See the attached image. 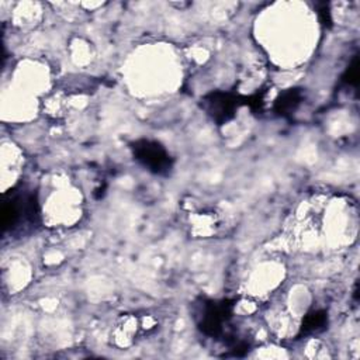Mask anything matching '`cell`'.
<instances>
[{"label":"cell","mask_w":360,"mask_h":360,"mask_svg":"<svg viewBox=\"0 0 360 360\" xmlns=\"http://www.w3.org/2000/svg\"><path fill=\"white\" fill-rule=\"evenodd\" d=\"M39 222V207L37 194L27 190H8L1 205L3 233H13L21 226L32 228Z\"/></svg>","instance_id":"1"},{"label":"cell","mask_w":360,"mask_h":360,"mask_svg":"<svg viewBox=\"0 0 360 360\" xmlns=\"http://www.w3.org/2000/svg\"><path fill=\"white\" fill-rule=\"evenodd\" d=\"M131 150L134 159L155 174H167L172 170V156L166 148L156 141L138 139L131 143Z\"/></svg>","instance_id":"2"},{"label":"cell","mask_w":360,"mask_h":360,"mask_svg":"<svg viewBox=\"0 0 360 360\" xmlns=\"http://www.w3.org/2000/svg\"><path fill=\"white\" fill-rule=\"evenodd\" d=\"M233 301H205L202 305L201 319L198 321L200 330L207 336H218L222 333L224 323L231 318Z\"/></svg>","instance_id":"3"},{"label":"cell","mask_w":360,"mask_h":360,"mask_svg":"<svg viewBox=\"0 0 360 360\" xmlns=\"http://www.w3.org/2000/svg\"><path fill=\"white\" fill-rule=\"evenodd\" d=\"M245 98H240L238 94L214 91L202 98V107L208 115L218 124H225L229 121Z\"/></svg>","instance_id":"4"},{"label":"cell","mask_w":360,"mask_h":360,"mask_svg":"<svg viewBox=\"0 0 360 360\" xmlns=\"http://www.w3.org/2000/svg\"><path fill=\"white\" fill-rule=\"evenodd\" d=\"M302 100V93L298 89H288L283 91L274 101V111L278 115H288L297 110Z\"/></svg>","instance_id":"5"},{"label":"cell","mask_w":360,"mask_h":360,"mask_svg":"<svg viewBox=\"0 0 360 360\" xmlns=\"http://www.w3.org/2000/svg\"><path fill=\"white\" fill-rule=\"evenodd\" d=\"M328 323V314L323 309H316L312 312H308L301 323V329L300 333L302 335H309V333H315L319 330H323L325 326Z\"/></svg>","instance_id":"6"},{"label":"cell","mask_w":360,"mask_h":360,"mask_svg":"<svg viewBox=\"0 0 360 360\" xmlns=\"http://www.w3.org/2000/svg\"><path fill=\"white\" fill-rule=\"evenodd\" d=\"M342 82L347 86H353V87L357 86V83H359V59H357V56L353 58L352 63L345 70V73L342 76Z\"/></svg>","instance_id":"7"},{"label":"cell","mask_w":360,"mask_h":360,"mask_svg":"<svg viewBox=\"0 0 360 360\" xmlns=\"http://www.w3.org/2000/svg\"><path fill=\"white\" fill-rule=\"evenodd\" d=\"M318 13H319V17H321L322 24L330 25V13H329V8H328L326 6H323L322 8H319Z\"/></svg>","instance_id":"8"}]
</instances>
